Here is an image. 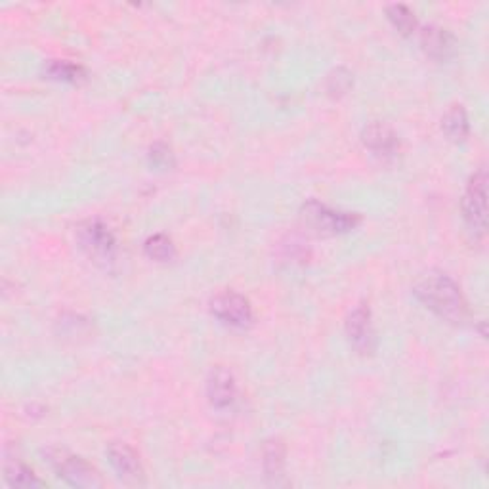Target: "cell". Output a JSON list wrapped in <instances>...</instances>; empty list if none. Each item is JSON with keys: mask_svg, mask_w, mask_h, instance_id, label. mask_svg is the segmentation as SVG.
<instances>
[{"mask_svg": "<svg viewBox=\"0 0 489 489\" xmlns=\"http://www.w3.org/2000/svg\"><path fill=\"white\" fill-rule=\"evenodd\" d=\"M363 146L371 149L375 156L379 157H394L400 149V139L398 134L388 127L384 122H371L363 129L361 134Z\"/></svg>", "mask_w": 489, "mask_h": 489, "instance_id": "10", "label": "cell"}, {"mask_svg": "<svg viewBox=\"0 0 489 489\" xmlns=\"http://www.w3.org/2000/svg\"><path fill=\"white\" fill-rule=\"evenodd\" d=\"M144 250L151 260H157V262H169L176 257V249L173 245V240L171 237H166L164 233L151 235L144 245Z\"/></svg>", "mask_w": 489, "mask_h": 489, "instance_id": "16", "label": "cell"}, {"mask_svg": "<svg viewBox=\"0 0 489 489\" xmlns=\"http://www.w3.org/2000/svg\"><path fill=\"white\" fill-rule=\"evenodd\" d=\"M442 131L451 142H465L468 136V117L463 105H453L447 109L442 119Z\"/></svg>", "mask_w": 489, "mask_h": 489, "instance_id": "13", "label": "cell"}, {"mask_svg": "<svg viewBox=\"0 0 489 489\" xmlns=\"http://www.w3.org/2000/svg\"><path fill=\"white\" fill-rule=\"evenodd\" d=\"M386 16H388L390 23H392L401 35L409 37L417 31V18L408 6H403V4L388 6L386 8Z\"/></svg>", "mask_w": 489, "mask_h": 489, "instance_id": "17", "label": "cell"}, {"mask_svg": "<svg viewBox=\"0 0 489 489\" xmlns=\"http://www.w3.org/2000/svg\"><path fill=\"white\" fill-rule=\"evenodd\" d=\"M237 396L235 376L226 367L216 366L208 373L207 379V398L216 409H228Z\"/></svg>", "mask_w": 489, "mask_h": 489, "instance_id": "9", "label": "cell"}, {"mask_svg": "<svg viewBox=\"0 0 489 489\" xmlns=\"http://www.w3.org/2000/svg\"><path fill=\"white\" fill-rule=\"evenodd\" d=\"M4 478L13 487H40L45 482L37 474L20 460H6L4 463Z\"/></svg>", "mask_w": 489, "mask_h": 489, "instance_id": "14", "label": "cell"}, {"mask_svg": "<svg viewBox=\"0 0 489 489\" xmlns=\"http://www.w3.org/2000/svg\"><path fill=\"white\" fill-rule=\"evenodd\" d=\"M77 240L85 255L97 264V266H109L117 255V240L102 220H87L77 230Z\"/></svg>", "mask_w": 489, "mask_h": 489, "instance_id": "2", "label": "cell"}, {"mask_svg": "<svg viewBox=\"0 0 489 489\" xmlns=\"http://www.w3.org/2000/svg\"><path fill=\"white\" fill-rule=\"evenodd\" d=\"M415 297L421 300L428 310L440 316L450 324L460 325L468 319V304L463 291L453 279L442 272L425 274L413 287Z\"/></svg>", "mask_w": 489, "mask_h": 489, "instance_id": "1", "label": "cell"}, {"mask_svg": "<svg viewBox=\"0 0 489 489\" xmlns=\"http://www.w3.org/2000/svg\"><path fill=\"white\" fill-rule=\"evenodd\" d=\"M302 220L306 226L317 232L319 235H339L356 230L361 223V216L354 213L333 211V208L321 205L319 201H308L302 207Z\"/></svg>", "mask_w": 489, "mask_h": 489, "instance_id": "3", "label": "cell"}, {"mask_svg": "<svg viewBox=\"0 0 489 489\" xmlns=\"http://www.w3.org/2000/svg\"><path fill=\"white\" fill-rule=\"evenodd\" d=\"M352 87V77L350 73L346 72V69H337V72H333L327 79V92L333 97H339L342 94H346Z\"/></svg>", "mask_w": 489, "mask_h": 489, "instance_id": "18", "label": "cell"}, {"mask_svg": "<svg viewBox=\"0 0 489 489\" xmlns=\"http://www.w3.org/2000/svg\"><path fill=\"white\" fill-rule=\"evenodd\" d=\"M211 312L220 324L233 329H249L255 321L253 306L235 291H223L213 297Z\"/></svg>", "mask_w": 489, "mask_h": 489, "instance_id": "6", "label": "cell"}, {"mask_svg": "<svg viewBox=\"0 0 489 489\" xmlns=\"http://www.w3.org/2000/svg\"><path fill=\"white\" fill-rule=\"evenodd\" d=\"M107 459L109 465L114 467L117 472V476L131 485H142L146 482V474L144 467L139 463L138 453L132 450L131 445L115 442L107 447Z\"/></svg>", "mask_w": 489, "mask_h": 489, "instance_id": "8", "label": "cell"}, {"mask_svg": "<svg viewBox=\"0 0 489 489\" xmlns=\"http://www.w3.org/2000/svg\"><path fill=\"white\" fill-rule=\"evenodd\" d=\"M149 159H151L153 164L159 166V169H169V166L174 164V157H173L171 148L166 144H163V142H157L156 146H151Z\"/></svg>", "mask_w": 489, "mask_h": 489, "instance_id": "19", "label": "cell"}, {"mask_svg": "<svg viewBox=\"0 0 489 489\" xmlns=\"http://www.w3.org/2000/svg\"><path fill=\"white\" fill-rule=\"evenodd\" d=\"M262 457H264L262 465H264V472H266V478L277 484L283 478V470H285V443L279 438L266 442Z\"/></svg>", "mask_w": 489, "mask_h": 489, "instance_id": "12", "label": "cell"}, {"mask_svg": "<svg viewBox=\"0 0 489 489\" xmlns=\"http://www.w3.org/2000/svg\"><path fill=\"white\" fill-rule=\"evenodd\" d=\"M344 327H346L348 342L352 344V348L358 354L371 356L375 352L376 339H375L371 310L367 304L356 306V308L348 314Z\"/></svg>", "mask_w": 489, "mask_h": 489, "instance_id": "7", "label": "cell"}, {"mask_svg": "<svg viewBox=\"0 0 489 489\" xmlns=\"http://www.w3.org/2000/svg\"><path fill=\"white\" fill-rule=\"evenodd\" d=\"M45 75L54 80L62 82H80L87 79V72L77 63L67 60H52L45 65Z\"/></svg>", "mask_w": 489, "mask_h": 489, "instance_id": "15", "label": "cell"}, {"mask_svg": "<svg viewBox=\"0 0 489 489\" xmlns=\"http://www.w3.org/2000/svg\"><path fill=\"white\" fill-rule=\"evenodd\" d=\"M48 463L55 470L60 478H63L69 485L73 487H97L102 485L100 476L92 465H89L85 459L72 455L62 450L48 451Z\"/></svg>", "mask_w": 489, "mask_h": 489, "instance_id": "5", "label": "cell"}, {"mask_svg": "<svg viewBox=\"0 0 489 489\" xmlns=\"http://www.w3.org/2000/svg\"><path fill=\"white\" fill-rule=\"evenodd\" d=\"M421 48L434 60H447L455 52L453 35L438 25H426L421 30Z\"/></svg>", "mask_w": 489, "mask_h": 489, "instance_id": "11", "label": "cell"}, {"mask_svg": "<svg viewBox=\"0 0 489 489\" xmlns=\"http://www.w3.org/2000/svg\"><path fill=\"white\" fill-rule=\"evenodd\" d=\"M467 226L476 237H484L487 228V171L480 169L468 181L460 201Z\"/></svg>", "mask_w": 489, "mask_h": 489, "instance_id": "4", "label": "cell"}]
</instances>
